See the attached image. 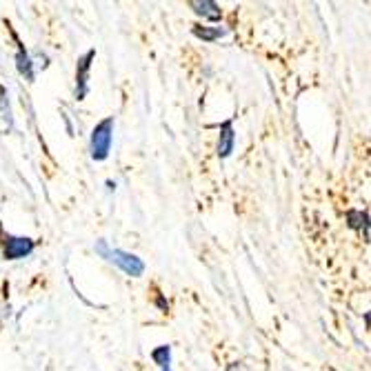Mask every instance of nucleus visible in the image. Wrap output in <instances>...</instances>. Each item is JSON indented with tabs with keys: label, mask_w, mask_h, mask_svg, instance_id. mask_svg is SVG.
<instances>
[{
	"label": "nucleus",
	"mask_w": 371,
	"mask_h": 371,
	"mask_svg": "<svg viewBox=\"0 0 371 371\" xmlns=\"http://www.w3.org/2000/svg\"><path fill=\"white\" fill-rule=\"evenodd\" d=\"M96 252L105 258L114 262L116 267H120L122 271H125L127 276H134V278H141L143 271H145V262L138 258L136 254H129V252H122V249H112L110 245H107L105 240H100L96 245Z\"/></svg>",
	"instance_id": "1"
},
{
	"label": "nucleus",
	"mask_w": 371,
	"mask_h": 371,
	"mask_svg": "<svg viewBox=\"0 0 371 371\" xmlns=\"http://www.w3.org/2000/svg\"><path fill=\"white\" fill-rule=\"evenodd\" d=\"M112 141H114V116L100 120L91 131L89 138V153L96 163H102L110 158L112 151Z\"/></svg>",
	"instance_id": "2"
},
{
	"label": "nucleus",
	"mask_w": 371,
	"mask_h": 371,
	"mask_svg": "<svg viewBox=\"0 0 371 371\" xmlns=\"http://www.w3.org/2000/svg\"><path fill=\"white\" fill-rule=\"evenodd\" d=\"M36 242L32 238H23V236H3V256L7 260H20L34 252Z\"/></svg>",
	"instance_id": "3"
},
{
	"label": "nucleus",
	"mask_w": 371,
	"mask_h": 371,
	"mask_svg": "<svg viewBox=\"0 0 371 371\" xmlns=\"http://www.w3.org/2000/svg\"><path fill=\"white\" fill-rule=\"evenodd\" d=\"M96 58V52L89 49L85 56L78 58L76 63V100H83L89 91V71H91V60Z\"/></svg>",
	"instance_id": "4"
},
{
	"label": "nucleus",
	"mask_w": 371,
	"mask_h": 371,
	"mask_svg": "<svg viewBox=\"0 0 371 371\" xmlns=\"http://www.w3.org/2000/svg\"><path fill=\"white\" fill-rule=\"evenodd\" d=\"M234 145H236L234 125H231V120H227V122H223V125H220L218 147H216V153H218V158H229L231 151H234Z\"/></svg>",
	"instance_id": "5"
},
{
	"label": "nucleus",
	"mask_w": 371,
	"mask_h": 371,
	"mask_svg": "<svg viewBox=\"0 0 371 371\" xmlns=\"http://www.w3.org/2000/svg\"><path fill=\"white\" fill-rule=\"evenodd\" d=\"M192 9L198 13V16H203L207 20H220L223 18V9L211 3V0H200V3H192Z\"/></svg>",
	"instance_id": "6"
},
{
	"label": "nucleus",
	"mask_w": 371,
	"mask_h": 371,
	"mask_svg": "<svg viewBox=\"0 0 371 371\" xmlns=\"http://www.w3.org/2000/svg\"><path fill=\"white\" fill-rule=\"evenodd\" d=\"M16 67H18V73L25 76L27 81H34V63L23 47H18V54H16Z\"/></svg>",
	"instance_id": "7"
},
{
	"label": "nucleus",
	"mask_w": 371,
	"mask_h": 371,
	"mask_svg": "<svg viewBox=\"0 0 371 371\" xmlns=\"http://www.w3.org/2000/svg\"><path fill=\"white\" fill-rule=\"evenodd\" d=\"M194 36L200 38V40H205V42H213V40H218L227 34V29L223 27H194L192 29Z\"/></svg>",
	"instance_id": "8"
},
{
	"label": "nucleus",
	"mask_w": 371,
	"mask_h": 371,
	"mask_svg": "<svg viewBox=\"0 0 371 371\" xmlns=\"http://www.w3.org/2000/svg\"><path fill=\"white\" fill-rule=\"evenodd\" d=\"M347 220H349V227L351 229H363L369 234V216L367 211H360V209H349L347 211Z\"/></svg>",
	"instance_id": "9"
},
{
	"label": "nucleus",
	"mask_w": 371,
	"mask_h": 371,
	"mask_svg": "<svg viewBox=\"0 0 371 371\" xmlns=\"http://www.w3.org/2000/svg\"><path fill=\"white\" fill-rule=\"evenodd\" d=\"M151 360L156 363L160 369H169V360H172V347L169 345H160L151 351Z\"/></svg>",
	"instance_id": "10"
},
{
	"label": "nucleus",
	"mask_w": 371,
	"mask_h": 371,
	"mask_svg": "<svg viewBox=\"0 0 371 371\" xmlns=\"http://www.w3.org/2000/svg\"><path fill=\"white\" fill-rule=\"evenodd\" d=\"M163 371H172V369H163Z\"/></svg>",
	"instance_id": "11"
}]
</instances>
